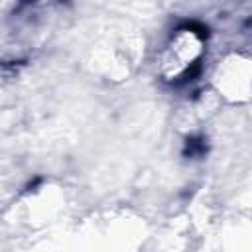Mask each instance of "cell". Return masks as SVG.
I'll return each mask as SVG.
<instances>
[{"instance_id":"6da1fadb","label":"cell","mask_w":252,"mask_h":252,"mask_svg":"<svg viewBox=\"0 0 252 252\" xmlns=\"http://www.w3.org/2000/svg\"><path fill=\"white\" fill-rule=\"evenodd\" d=\"M207 152V140L203 136H191L185 140V148H183V156L185 158H201Z\"/></svg>"}]
</instances>
